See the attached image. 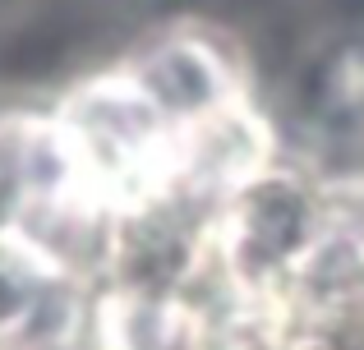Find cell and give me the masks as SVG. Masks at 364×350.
Returning <instances> with one entry per match:
<instances>
[{
	"label": "cell",
	"mask_w": 364,
	"mask_h": 350,
	"mask_svg": "<svg viewBox=\"0 0 364 350\" xmlns=\"http://www.w3.org/2000/svg\"><path fill=\"white\" fill-rule=\"evenodd\" d=\"M124 70L134 74L152 106L171 120V125H194V120L213 116V111L231 106L249 97L240 88V70L217 42L198 33H166L152 46H143Z\"/></svg>",
	"instance_id": "cell-1"
},
{
	"label": "cell",
	"mask_w": 364,
	"mask_h": 350,
	"mask_svg": "<svg viewBox=\"0 0 364 350\" xmlns=\"http://www.w3.org/2000/svg\"><path fill=\"white\" fill-rule=\"evenodd\" d=\"M74 272L18 222L0 226V341H33L28 350H46V318L70 286Z\"/></svg>",
	"instance_id": "cell-3"
},
{
	"label": "cell",
	"mask_w": 364,
	"mask_h": 350,
	"mask_svg": "<svg viewBox=\"0 0 364 350\" xmlns=\"http://www.w3.org/2000/svg\"><path fill=\"white\" fill-rule=\"evenodd\" d=\"M74 162L55 116L5 111L0 116V226L18 222L33 203L74 189Z\"/></svg>",
	"instance_id": "cell-2"
},
{
	"label": "cell",
	"mask_w": 364,
	"mask_h": 350,
	"mask_svg": "<svg viewBox=\"0 0 364 350\" xmlns=\"http://www.w3.org/2000/svg\"><path fill=\"white\" fill-rule=\"evenodd\" d=\"M309 106L323 125L364 129V46H341L314 79Z\"/></svg>",
	"instance_id": "cell-4"
}]
</instances>
